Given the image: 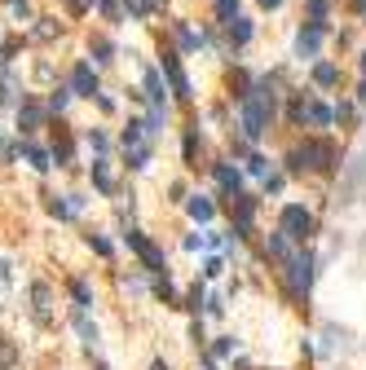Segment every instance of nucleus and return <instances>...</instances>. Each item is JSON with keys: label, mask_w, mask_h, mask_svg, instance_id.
I'll list each match as a JSON object with an SVG mask.
<instances>
[{"label": "nucleus", "mask_w": 366, "mask_h": 370, "mask_svg": "<svg viewBox=\"0 0 366 370\" xmlns=\"http://www.w3.org/2000/svg\"><path fill=\"white\" fill-rule=\"evenodd\" d=\"M239 115H243V137L247 141H260L270 132L274 115H278V93H274V79H256L252 89L239 97Z\"/></svg>", "instance_id": "nucleus-1"}, {"label": "nucleus", "mask_w": 366, "mask_h": 370, "mask_svg": "<svg viewBox=\"0 0 366 370\" xmlns=\"http://www.w3.org/2000/svg\"><path fill=\"white\" fill-rule=\"evenodd\" d=\"M336 163H340V155L327 137H309L305 146L287 150V172L291 177H301V172H322L327 177V172H336Z\"/></svg>", "instance_id": "nucleus-2"}, {"label": "nucleus", "mask_w": 366, "mask_h": 370, "mask_svg": "<svg viewBox=\"0 0 366 370\" xmlns=\"http://www.w3.org/2000/svg\"><path fill=\"white\" fill-rule=\"evenodd\" d=\"M282 278H287V291L291 295H309L313 287V251L309 247H296L287 260H282Z\"/></svg>", "instance_id": "nucleus-3"}, {"label": "nucleus", "mask_w": 366, "mask_h": 370, "mask_svg": "<svg viewBox=\"0 0 366 370\" xmlns=\"http://www.w3.org/2000/svg\"><path fill=\"white\" fill-rule=\"evenodd\" d=\"M278 229L287 234V238L296 243V247H305L309 238H313V229H318V221H313V212L309 208H301V203H287L278 212Z\"/></svg>", "instance_id": "nucleus-4"}, {"label": "nucleus", "mask_w": 366, "mask_h": 370, "mask_svg": "<svg viewBox=\"0 0 366 370\" xmlns=\"http://www.w3.org/2000/svg\"><path fill=\"white\" fill-rule=\"evenodd\" d=\"M331 120H336V110L322 106V102H313V97L305 93H296L291 97V124H309V128H327Z\"/></svg>", "instance_id": "nucleus-5"}, {"label": "nucleus", "mask_w": 366, "mask_h": 370, "mask_svg": "<svg viewBox=\"0 0 366 370\" xmlns=\"http://www.w3.org/2000/svg\"><path fill=\"white\" fill-rule=\"evenodd\" d=\"M124 238H128V247H132V251H137V260L146 264V274H155V278H159V274H168V260H163V247H155V243L146 238L141 229H128Z\"/></svg>", "instance_id": "nucleus-6"}, {"label": "nucleus", "mask_w": 366, "mask_h": 370, "mask_svg": "<svg viewBox=\"0 0 366 370\" xmlns=\"http://www.w3.org/2000/svg\"><path fill=\"white\" fill-rule=\"evenodd\" d=\"M362 185H366V150H362V155H353V159L344 163V181H340V203H353Z\"/></svg>", "instance_id": "nucleus-7"}, {"label": "nucleus", "mask_w": 366, "mask_h": 370, "mask_svg": "<svg viewBox=\"0 0 366 370\" xmlns=\"http://www.w3.org/2000/svg\"><path fill=\"white\" fill-rule=\"evenodd\" d=\"M229 212H234V238H247V234H252V221H256V198L239 190Z\"/></svg>", "instance_id": "nucleus-8"}, {"label": "nucleus", "mask_w": 366, "mask_h": 370, "mask_svg": "<svg viewBox=\"0 0 366 370\" xmlns=\"http://www.w3.org/2000/svg\"><path fill=\"white\" fill-rule=\"evenodd\" d=\"M163 75H168L172 93L181 97V102H190V75H186V66H181L177 53H163Z\"/></svg>", "instance_id": "nucleus-9"}, {"label": "nucleus", "mask_w": 366, "mask_h": 370, "mask_svg": "<svg viewBox=\"0 0 366 370\" xmlns=\"http://www.w3.org/2000/svg\"><path fill=\"white\" fill-rule=\"evenodd\" d=\"M322 36H327V23H305L301 36H296V53H301V58H318Z\"/></svg>", "instance_id": "nucleus-10"}, {"label": "nucleus", "mask_w": 366, "mask_h": 370, "mask_svg": "<svg viewBox=\"0 0 366 370\" xmlns=\"http://www.w3.org/2000/svg\"><path fill=\"white\" fill-rule=\"evenodd\" d=\"M71 93H75V97H97V75H93L89 62H75V71H71Z\"/></svg>", "instance_id": "nucleus-11"}, {"label": "nucleus", "mask_w": 366, "mask_h": 370, "mask_svg": "<svg viewBox=\"0 0 366 370\" xmlns=\"http://www.w3.org/2000/svg\"><path fill=\"white\" fill-rule=\"evenodd\" d=\"M44 106L40 102H31V97H27V102L18 106V132H27V137H31V132H36V128H44Z\"/></svg>", "instance_id": "nucleus-12"}, {"label": "nucleus", "mask_w": 366, "mask_h": 370, "mask_svg": "<svg viewBox=\"0 0 366 370\" xmlns=\"http://www.w3.org/2000/svg\"><path fill=\"white\" fill-rule=\"evenodd\" d=\"M31 317L40 326L53 322V313H49V282H31Z\"/></svg>", "instance_id": "nucleus-13"}, {"label": "nucleus", "mask_w": 366, "mask_h": 370, "mask_svg": "<svg viewBox=\"0 0 366 370\" xmlns=\"http://www.w3.org/2000/svg\"><path fill=\"white\" fill-rule=\"evenodd\" d=\"M212 172H216V185H221L225 194H239V190H243V172H239V167H229V163H216Z\"/></svg>", "instance_id": "nucleus-14"}, {"label": "nucleus", "mask_w": 366, "mask_h": 370, "mask_svg": "<svg viewBox=\"0 0 366 370\" xmlns=\"http://www.w3.org/2000/svg\"><path fill=\"white\" fill-rule=\"evenodd\" d=\"M186 212L194 216V221H198V225H208V221H212V216H216V203H212V198H208V194H194V198H186Z\"/></svg>", "instance_id": "nucleus-15"}, {"label": "nucleus", "mask_w": 366, "mask_h": 370, "mask_svg": "<svg viewBox=\"0 0 366 370\" xmlns=\"http://www.w3.org/2000/svg\"><path fill=\"white\" fill-rule=\"evenodd\" d=\"M146 97H151L155 110H168V97H163V79H159V71H146Z\"/></svg>", "instance_id": "nucleus-16"}, {"label": "nucleus", "mask_w": 366, "mask_h": 370, "mask_svg": "<svg viewBox=\"0 0 366 370\" xmlns=\"http://www.w3.org/2000/svg\"><path fill=\"white\" fill-rule=\"evenodd\" d=\"M225 40L234 44V49H243L247 40H252V23H247V18H234V23H225Z\"/></svg>", "instance_id": "nucleus-17"}, {"label": "nucleus", "mask_w": 366, "mask_h": 370, "mask_svg": "<svg viewBox=\"0 0 366 370\" xmlns=\"http://www.w3.org/2000/svg\"><path fill=\"white\" fill-rule=\"evenodd\" d=\"M313 84H318V89H336V84H340V66L336 62H318V66H313Z\"/></svg>", "instance_id": "nucleus-18"}, {"label": "nucleus", "mask_w": 366, "mask_h": 370, "mask_svg": "<svg viewBox=\"0 0 366 370\" xmlns=\"http://www.w3.org/2000/svg\"><path fill=\"white\" fill-rule=\"evenodd\" d=\"M23 155H27V163L36 167V172H49V167H53V163H49L53 155H49V150H40V146H31V141H23Z\"/></svg>", "instance_id": "nucleus-19"}, {"label": "nucleus", "mask_w": 366, "mask_h": 370, "mask_svg": "<svg viewBox=\"0 0 366 370\" xmlns=\"http://www.w3.org/2000/svg\"><path fill=\"white\" fill-rule=\"evenodd\" d=\"M93 185L102 194H115V181H111V167H106V159H93Z\"/></svg>", "instance_id": "nucleus-20"}, {"label": "nucleus", "mask_w": 366, "mask_h": 370, "mask_svg": "<svg viewBox=\"0 0 366 370\" xmlns=\"http://www.w3.org/2000/svg\"><path fill=\"white\" fill-rule=\"evenodd\" d=\"M13 366H18V344L9 335H0V370H13Z\"/></svg>", "instance_id": "nucleus-21"}, {"label": "nucleus", "mask_w": 366, "mask_h": 370, "mask_svg": "<svg viewBox=\"0 0 366 370\" xmlns=\"http://www.w3.org/2000/svg\"><path fill=\"white\" fill-rule=\"evenodd\" d=\"M49 155H53L58 167H66V163H71V137H66V132H58V141H53V150H49Z\"/></svg>", "instance_id": "nucleus-22"}, {"label": "nucleus", "mask_w": 366, "mask_h": 370, "mask_svg": "<svg viewBox=\"0 0 366 370\" xmlns=\"http://www.w3.org/2000/svg\"><path fill=\"white\" fill-rule=\"evenodd\" d=\"M172 31H177V44H181V49H198V44H203V36L190 31L186 23H172Z\"/></svg>", "instance_id": "nucleus-23"}, {"label": "nucleus", "mask_w": 366, "mask_h": 370, "mask_svg": "<svg viewBox=\"0 0 366 370\" xmlns=\"http://www.w3.org/2000/svg\"><path fill=\"white\" fill-rule=\"evenodd\" d=\"M71 300H75V309H89V305H93V291H89V282L71 278Z\"/></svg>", "instance_id": "nucleus-24"}, {"label": "nucleus", "mask_w": 366, "mask_h": 370, "mask_svg": "<svg viewBox=\"0 0 366 370\" xmlns=\"http://www.w3.org/2000/svg\"><path fill=\"white\" fill-rule=\"evenodd\" d=\"M75 331H80V335H84V340H89V348L97 344V326L89 322V313H84V309H75Z\"/></svg>", "instance_id": "nucleus-25"}, {"label": "nucleus", "mask_w": 366, "mask_h": 370, "mask_svg": "<svg viewBox=\"0 0 366 370\" xmlns=\"http://www.w3.org/2000/svg\"><path fill=\"white\" fill-rule=\"evenodd\" d=\"M155 295L163 300V305H177V287L168 282V274H159V278H155Z\"/></svg>", "instance_id": "nucleus-26"}, {"label": "nucleus", "mask_w": 366, "mask_h": 370, "mask_svg": "<svg viewBox=\"0 0 366 370\" xmlns=\"http://www.w3.org/2000/svg\"><path fill=\"white\" fill-rule=\"evenodd\" d=\"M181 309H190V313L208 309V291H203V287H198V282H194V287H190V295H186V305H181Z\"/></svg>", "instance_id": "nucleus-27"}, {"label": "nucleus", "mask_w": 366, "mask_h": 370, "mask_svg": "<svg viewBox=\"0 0 366 370\" xmlns=\"http://www.w3.org/2000/svg\"><path fill=\"white\" fill-rule=\"evenodd\" d=\"M124 155H128V167H146V163H151V141L132 146V150H124Z\"/></svg>", "instance_id": "nucleus-28"}, {"label": "nucleus", "mask_w": 366, "mask_h": 370, "mask_svg": "<svg viewBox=\"0 0 366 370\" xmlns=\"http://www.w3.org/2000/svg\"><path fill=\"white\" fill-rule=\"evenodd\" d=\"M124 5H128V13H132V18H151L159 0H124Z\"/></svg>", "instance_id": "nucleus-29"}, {"label": "nucleus", "mask_w": 366, "mask_h": 370, "mask_svg": "<svg viewBox=\"0 0 366 370\" xmlns=\"http://www.w3.org/2000/svg\"><path fill=\"white\" fill-rule=\"evenodd\" d=\"M49 212H53L58 221H71V216H75V203H62L58 194H49Z\"/></svg>", "instance_id": "nucleus-30"}, {"label": "nucleus", "mask_w": 366, "mask_h": 370, "mask_svg": "<svg viewBox=\"0 0 366 370\" xmlns=\"http://www.w3.org/2000/svg\"><path fill=\"white\" fill-rule=\"evenodd\" d=\"M225 357H234V340H229V335H221V340L212 344V362H225Z\"/></svg>", "instance_id": "nucleus-31"}, {"label": "nucleus", "mask_w": 366, "mask_h": 370, "mask_svg": "<svg viewBox=\"0 0 366 370\" xmlns=\"http://www.w3.org/2000/svg\"><path fill=\"white\" fill-rule=\"evenodd\" d=\"M216 18H221V23H234V18H239V0H216Z\"/></svg>", "instance_id": "nucleus-32"}, {"label": "nucleus", "mask_w": 366, "mask_h": 370, "mask_svg": "<svg viewBox=\"0 0 366 370\" xmlns=\"http://www.w3.org/2000/svg\"><path fill=\"white\" fill-rule=\"evenodd\" d=\"M194 155H198V124L186 132V163H190V167H194Z\"/></svg>", "instance_id": "nucleus-33"}, {"label": "nucleus", "mask_w": 366, "mask_h": 370, "mask_svg": "<svg viewBox=\"0 0 366 370\" xmlns=\"http://www.w3.org/2000/svg\"><path fill=\"white\" fill-rule=\"evenodd\" d=\"M247 172H252V177H270V163H265L260 155H247Z\"/></svg>", "instance_id": "nucleus-34"}, {"label": "nucleus", "mask_w": 366, "mask_h": 370, "mask_svg": "<svg viewBox=\"0 0 366 370\" xmlns=\"http://www.w3.org/2000/svg\"><path fill=\"white\" fill-rule=\"evenodd\" d=\"M66 102H71V89H58L53 97H49V110H58V115H62V110H66Z\"/></svg>", "instance_id": "nucleus-35"}, {"label": "nucleus", "mask_w": 366, "mask_h": 370, "mask_svg": "<svg viewBox=\"0 0 366 370\" xmlns=\"http://www.w3.org/2000/svg\"><path fill=\"white\" fill-rule=\"evenodd\" d=\"M89 247L97 251V256H111V251H115V247H111V243L102 238V234H89Z\"/></svg>", "instance_id": "nucleus-36"}, {"label": "nucleus", "mask_w": 366, "mask_h": 370, "mask_svg": "<svg viewBox=\"0 0 366 370\" xmlns=\"http://www.w3.org/2000/svg\"><path fill=\"white\" fill-rule=\"evenodd\" d=\"M89 146L97 150V155H106V146H111V141H106V132H97V128H93V132H89Z\"/></svg>", "instance_id": "nucleus-37"}, {"label": "nucleus", "mask_w": 366, "mask_h": 370, "mask_svg": "<svg viewBox=\"0 0 366 370\" xmlns=\"http://www.w3.org/2000/svg\"><path fill=\"white\" fill-rule=\"evenodd\" d=\"M93 53H97V62H111L115 49H111V40H93Z\"/></svg>", "instance_id": "nucleus-38"}, {"label": "nucleus", "mask_w": 366, "mask_h": 370, "mask_svg": "<svg viewBox=\"0 0 366 370\" xmlns=\"http://www.w3.org/2000/svg\"><path fill=\"white\" fill-rule=\"evenodd\" d=\"M309 18H313V23L327 18V0H309Z\"/></svg>", "instance_id": "nucleus-39"}, {"label": "nucleus", "mask_w": 366, "mask_h": 370, "mask_svg": "<svg viewBox=\"0 0 366 370\" xmlns=\"http://www.w3.org/2000/svg\"><path fill=\"white\" fill-rule=\"evenodd\" d=\"M97 9H102L106 18H115V13H120V0H97Z\"/></svg>", "instance_id": "nucleus-40"}, {"label": "nucleus", "mask_w": 366, "mask_h": 370, "mask_svg": "<svg viewBox=\"0 0 366 370\" xmlns=\"http://www.w3.org/2000/svg\"><path fill=\"white\" fill-rule=\"evenodd\" d=\"M336 120H340V124H353V106L340 102V106H336Z\"/></svg>", "instance_id": "nucleus-41"}, {"label": "nucleus", "mask_w": 366, "mask_h": 370, "mask_svg": "<svg viewBox=\"0 0 366 370\" xmlns=\"http://www.w3.org/2000/svg\"><path fill=\"white\" fill-rule=\"evenodd\" d=\"M221 269H225V264H221V260H216V256H212V260L203 264V274H208V278H221Z\"/></svg>", "instance_id": "nucleus-42"}, {"label": "nucleus", "mask_w": 366, "mask_h": 370, "mask_svg": "<svg viewBox=\"0 0 366 370\" xmlns=\"http://www.w3.org/2000/svg\"><path fill=\"white\" fill-rule=\"evenodd\" d=\"M265 190L278 194V190H282V177H278V172H270V177H265Z\"/></svg>", "instance_id": "nucleus-43"}, {"label": "nucleus", "mask_w": 366, "mask_h": 370, "mask_svg": "<svg viewBox=\"0 0 366 370\" xmlns=\"http://www.w3.org/2000/svg\"><path fill=\"white\" fill-rule=\"evenodd\" d=\"M208 313H212V317H221V313H225V305H221L216 295H208Z\"/></svg>", "instance_id": "nucleus-44"}, {"label": "nucleus", "mask_w": 366, "mask_h": 370, "mask_svg": "<svg viewBox=\"0 0 366 370\" xmlns=\"http://www.w3.org/2000/svg\"><path fill=\"white\" fill-rule=\"evenodd\" d=\"M151 370H168V362H163V357H155V362H151Z\"/></svg>", "instance_id": "nucleus-45"}, {"label": "nucleus", "mask_w": 366, "mask_h": 370, "mask_svg": "<svg viewBox=\"0 0 366 370\" xmlns=\"http://www.w3.org/2000/svg\"><path fill=\"white\" fill-rule=\"evenodd\" d=\"M260 5H265V9H278V5H282V0H260Z\"/></svg>", "instance_id": "nucleus-46"}, {"label": "nucleus", "mask_w": 366, "mask_h": 370, "mask_svg": "<svg viewBox=\"0 0 366 370\" xmlns=\"http://www.w3.org/2000/svg\"><path fill=\"white\" fill-rule=\"evenodd\" d=\"M358 97H362V102H366V79H362V89H358Z\"/></svg>", "instance_id": "nucleus-47"}, {"label": "nucleus", "mask_w": 366, "mask_h": 370, "mask_svg": "<svg viewBox=\"0 0 366 370\" xmlns=\"http://www.w3.org/2000/svg\"><path fill=\"white\" fill-rule=\"evenodd\" d=\"M203 370H216V362H212V357H208V366H203Z\"/></svg>", "instance_id": "nucleus-48"}, {"label": "nucleus", "mask_w": 366, "mask_h": 370, "mask_svg": "<svg viewBox=\"0 0 366 370\" xmlns=\"http://www.w3.org/2000/svg\"><path fill=\"white\" fill-rule=\"evenodd\" d=\"M362 75H366V53H362Z\"/></svg>", "instance_id": "nucleus-49"}, {"label": "nucleus", "mask_w": 366, "mask_h": 370, "mask_svg": "<svg viewBox=\"0 0 366 370\" xmlns=\"http://www.w3.org/2000/svg\"><path fill=\"white\" fill-rule=\"evenodd\" d=\"M0 155H5V150H0Z\"/></svg>", "instance_id": "nucleus-50"}, {"label": "nucleus", "mask_w": 366, "mask_h": 370, "mask_svg": "<svg viewBox=\"0 0 366 370\" xmlns=\"http://www.w3.org/2000/svg\"><path fill=\"white\" fill-rule=\"evenodd\" d=\"M362 247H366V243H362Z\"/></svg>", "instance_id": "nucleus-51"}]
</instances>
